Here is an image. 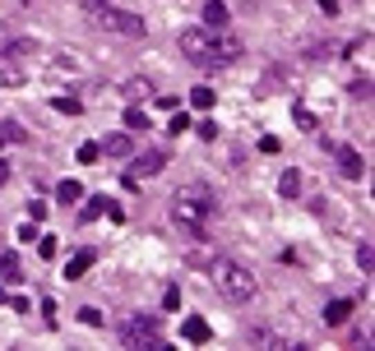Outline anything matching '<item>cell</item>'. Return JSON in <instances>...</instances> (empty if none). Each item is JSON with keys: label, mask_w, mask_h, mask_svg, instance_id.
Here are the masks:
<instances>
[{"label": "cell", "mask_w": 375, "mask_h": 351, "mask_svg": "<svg viewBox=\"0 0 375 351\" xmlns=\"http://www.w3.org/2000/svg\"><path fill=\"white\" fill-rule=\"evenodd\" d=\"M213 213H218V194L209 185H181L172 194V222L186 236H204V227L213 222Z\"/></svg>", "instance_id": "1"}, {"label": "cell", "mask_w": 375, "mask_h": 351, "mask_svg": "<svg viewBox=\"0 0 375 351\" xmlns=\"http://www.w3.org/2000/svg\"><path fill=\"white\" fill-rule=\"evenodd\" d=\"M209 282H213L218 296H222V301H232V305H246L250 296L260 291L255 273H250L246 263H236V259H209Z\"/></svg>", "instance_id": "2"}, {"label": "cell", "mask_w": 375, "mask_h": 351, "mask_svg": "<svg viewBox=\"0 0 375 351\" xmlns=\"http://www.w3.org/2000/svg\"><path fill=\"white\" fill-rule=\"evenodd\" d=\"M84 14H88V23L102 32H121V37H144V19L130 14V10H121V5H111V0H88L84 5Z\"/></svg>", "instance_id": "3"}, {"label": "cell", "mask_w": 375, "mask_h": 351, "mask_svg": "<svg viewBox=\"0 0 375 351\" xmlns=\"http://www.w3.org/2000/svg\"><path fill=\"white\" fill-rule=\"evenodd\" d=\"M176 51H181L190 65H200V70H213V65H218V37H213L209 28L176 32Z\"/></svg>", "instance_id": "4"}, {"label": "cell", "mask_w": 375, "mask_h": 351, "mask_svg": "<svg viewBox=\"0 0 375 351\" xmlns=\"http://www.w3.org/2000/svg\"><path fill=\"white\" fill-rule=\"evenodd\" d=\"M121 347L130 351H167V337H162V328H157V319H148V314H135V319L121 323Z\"/></svg>", "instance_id": "5"}, {"label": "cell", "mask_w": 375, "mask_h": 351, "mask_svg": "<svg viewBox=\"0 0 375 351\" xmlns=\"http://www.w3.org/2000/svg\"><path fill=\"white\" fill-rule=\"evenodd\" d=\"M28 70L19 65V51H0V88H23Z\"/></svg>", "instance_id": "6"}, {"label": "cell", "mask_w": 375, "mask_h": 351, "mask_svg": "<svg viewBox=\"0 0 375 351\" xmlns=\"http://www.w3.org/2000/svg\"><path fill=\"white\" fill-rule=\"evenodd\" d=\"M130 162H135V176H157V171L167 167V153H162V148H153V153H130Z\"/></svg>", "instance_id": "7"}, {"label": "cell", "mask_w": 375, "mask_h": 351, "mask_svg": "<svg viewBox=\"0 0 375 351\" xmlns=\"http://www.w3.org/2000/svg\"><path fill=\"white\" fill-rule=\"evenodd\" d=\"M93 263H97V250H79V254H70V263H65V282H79Z\"/></svg>", "instance_id": "8"}, {"label": "cell", "mask_w": 375, "mask_h": 351, "mask_svg": "<svg viewBox=\"0 0 375 351\" xmlns=\"http://www.w3.org/2000/svg\"><path fill=\"white\" fill-rule=\"evenodd\" d=\"M338 171H343V176H352V181H361V176H366V162H361L357 148H338Z\"/></svg>", "instance_id": "9"}, {"label": "cell", "mask_w": 375, "mask_h": 351, "mask_svg": "<svg viewBox=\"0 0 375 351\" xmlns=\"http://www.w3.org/2000/svg\"><path fill=\"white\" fill-rule=\"evenodd\" d=\"M181 337H186V342H209V337H213V328H209V319L190 314V319H181Z\"/></svg>", "instance_id": "10"}, {"label": "cell", "mask_w": 375, "mask_h": 351, "mask_svg": "<svg viewBox=\"0 0 375 351\" xmlns=\"http://www.w3.org/2000/svg\"><path fill=\"white\" fill-rule=\"evenodd\" d=\"M97 148H102L107 157H130V153H135V143H130V134H125V130H121V134H107Z\"/></svg>", "instance_id": "11"}, {"label": "cell", "mask_w": 375, "mask_h": 351, "mask_svg": "<svg viewBox=\"0 0 375 351\" xmlns=\"http://www.w3.org/2000/svg\"><path fill=\"white\" fill-rule=\"evenodd\" d=\"M204 28H213V32L227 28V5L222 0H204Z\"/></svg>", "instance_id": "12"}, {"label": "cell", "mask_w": 375, "mask_h": 351, "mask_svg": "<svg viewBox=\"0 0 375 351\" xmlns=\"http://www.w3.org/2000/svg\"><path fill=\"white\" fill-rule=\"evenodd\" d=\"M278 194H282V199H297V194H301V171H297V167H287V171L278 176Z\"/></svg>", "instance_id": "13"}, {"label": "cell", "mask_w": 375, "mask_h": 351, "mask_svg": "<svg viewBox=\"0 0 375 351\" xmlns=\"http://www.w3.org/2000/svg\"><path fill=\"white\" fill-rule=\"evenodd\" d=\"M352 310H357L352 301H329V305H325V323H347Z\"/></svg>", "instance_id": "14"}, {"label": "cell", "mask_w": 375, "mask_h": 351, "mask_svg": "<svg viewBox=\"0 0 375 351\" xmlns=\"http://www.w3.org/2000/svg\"><path fill=\"white\" fill-rule=\"evenodd\" d=\"M0 143H28V130L19 121H0Z\"/></svg>", "instance_id": "15"}, {"label": "cell", "mask_w": 375, "mask_h": 351, "mask_svg": "<svg viewBox=\"0 0 375 351\" xmlns=\"http://www.w3.org/2000/svg\"><path fill=\"white\" fill-rule=\"evenodd\" d=\"M241 56V37H218V65H232Z\"/></svg>", "instance_id": "16"}, {"label": "cell", "mask_w": 375, "mask_h": 351, "mask_svg": "<svg viewBox=\"0 0 375 351\" xmlns=\"http://www.w3.org/2000/svg\"><path fill=\"white\" fill-rule=\"evenodd\" d=\"M23 268H19V254H0V282H19Z\"/></svg>", "instance_id": "17"}, {"label": "cell", "mask_w": 375, "mask_h": 351, "mask_svg": "<svg viewBox=\"0 0 375 351\" xmlns=\"http://www.w3.org/2000/svg\"><path fill=\"white\" fill-rule=\"evenodd\" d=\"M213 102H218L213 88H195V92H190V107H195V111H213Z\"/></svg>", "instance_id": "18"}, {"label": "cell", "mask_w": 375, "mask_h": 351, "mask_svg": "<svg viewBox=\"0 0 375 351\" xmlns=\"http://www.w3.org/2000/svg\"><path fill=\"white\" fill-rule=\"evenodd\" d=\"M56 199L75 203V199H84V185H79V181H61V185H56Z\"/></svg>", "instance_id": "19"}, {"label": "cell", "mask_w": 375, "mask_h": 351, "mask_svg": "<svg viewBox=\"0 0 375 351\" xmlns=\"http://www.w3.org/2000/svg\"><path fill=\"white\" fill-rule=\"evenodd\" d=\"M292 121H297V130H306V134H311V130H315V111L297 102V107H292Z\"/></svg>", "instance_id": "20"}, {"label": "cell", "mask_w": 375, "mask_h": 351, "mask_svg": "<svg viewBox=\"0 0 375 351\" xmlns=\"http://www.w3.org/2000/svg\"><path fill=\"white\" fill-rule=\"evenodd\" d=\"M347 92H352V97H357V102H371V74L352 79V83H347Z\"/></svg>", "instance_id": "21"}, {"label": "cell", "mask_w": 375, "mask_h": 351, "mask_svg": "<svg viewBox=\"0 0 375 351\" xmlns=\"http://www.w3.org/2000/svg\"><path fill=\"white\" fill-rule=\"evenodd\" d=\"M79 162H84V167H93V162H97V157H102V148H97V143H93V139H88V143H79Z\"/></svg>", "instance_id": "22"}, {"label": "cell", "mask_w": 375, "mask_h": 351, "mask_svg": "<svg viewBox=\"0 0 375 351\" xmlns=\"http://www.w3.org/2000/svg\"><path fill=\"white\" fill-rule=\"evenodd\" d=\"M334 56V42H306V61H325Z\"/></svg>", "instance_id": "23"}, {"label": "cell", "mask_w": 375, "mask_h": 351, "mask_svg": "<svg viewBox=\"0 0 375 351\" xmlns=\"http://www.w3.org/2000/svg\"><path fill=\"white\" fill-rule=\"evenodd\" d=\"M357 263H361V273H371V268H375V250H371V241H361V245H357Z\"/></svg>", "instance_id": "24"}, {"label": "cell", "mask_w": 375, "mask_h": 351, "mask_svg": "<svg viewBox=\"0 0 375 351\" xmlns=\"http://www.w3.org/2000/svg\"><path fill=\"white\" fill-rule=\"evenodd\" d=\"M125 130H148V116H144L140 107H130L125 111Z\"/></svg>", "instance_id": "25"}, {"label": "cell", "mask_w": 375, "mask_h": 351, "mask_svg": "<svg viewBox=\"0 0 375 351\" xmlns=\"http://www.w3.org/2000/svg\"><path fill=\"white\" fill-rule=\"evenodd\" d=\"M56 250H61L56 236H37V254H42V259H56Z\"/></svg>", "instance_id": "26"}, {"label": "cell", "mask_w": 375, "mask_h": 351, "mask_svg": "<svg viewBox=\"0 0 375 351\" xmlns=\"http://www.w3.org/2000/svg\"><path fill=\"white\" fill-rule=\"evenodd\" d=\"M167 130H172V134H186V130H190V116H186V111H172V121H167Z\"/></svg>", "instance_id": "27"}, {"label": "cell", "mask_w": 375, "mask_h": 351, "mask_svg": "<svg viewBox=\"0 0 375 351\" xmlns=\"http://www.w3.org/2000/svg\"><path fill=\"white\" fill-rule=\"evenodd\" d=\"M51 107H56V111H65V116H79V97H56Z\"/></svg>", "instance_id": "28"}, {"label": "cell", "mask_w": 375, "mask_h": 351, "mask_svg": "<svg viewBox=\"0 0 375 351\" xmlns=\"http://www.w3.org/2000/svg\"><path fill=\"white\" fill-rule=\"evenodd\" d=\"M79 319L88 323V328H97V323H102V310H93V305H84V310H79Z\"/></svg>", "instance_id": "29"}, {"label": "cell", "mask_w": 375, "mask_h": 351, "mask_svg": "<svg viewBox=\"0 0 375 351\" xmlns=\"http://www.w3.org/2000/svg\"><path fill=\"white\" fill-rule=\"evenodd\" d=\"M42 217H47V203H42V199H32V203H28V222H42Z\"/></svg>", "instance_id": "30"}, {"label": "cell", "mask_w": 375, "mask_h": 351, "mask_svg": "<svg viewBox=\"0 0 375 351\" xmlns=\"http://www.w3.org/2000/svg\"><path fill=\"white\" fill-rule=\"evenodd\" d=\"M102 208H107V199L97 194V199H93V203H88V208H84V222H93V217H97V213H102Z\"/></svg>", "instance_id": "31"}, {"label": "cell", "mask_w": 375, "mask_h": 351, "mask_svg": "<svg viewBox=\"0 0 375 351\" xmlns=\"http://www.w3.org/2000/svg\"><path fill=\"white\" fill-rule=\"evenodd\" d=\"M37 236H42V231H37V222H23V227H19V241H37Z\"/></svg>", "instance_id": "32"}, {"label": "cell", "mask_w": 375, "mask_h": 351, "mask_svg": "<svg viewBox=\"0 0 375 351\" xmlns=\"http://www.w3.org/2000/svg\"><path fill=\"white\" fill-rule=\"evenodd\" d=\"M162 305H167V310H176V305H181V291H176V287H167V291H162Z\"/></svg>", "instance_id": "33"}, {"label": "cell", "mask_w": 375, "mask_h": 351, "mask_svg": "<svg viewBox=\"0 0 375 351\" xmlns=\"http://www.w3.org/2000/svg\"><path fill=\"white\" fill-rule=\"evenodd\" d=\"M278 148H282V143H278L273 134H265V139H260V153H278Z\"/></svg>", "instance_id": "34"}, {"label": "cell", "mask_w": 375, "mask_h": 351, "mask_svg": "<svg viewBox=\"0 0 375 351\" xmlns=\"http://www.w3.org/2000/svg\"><path fill=\"white\" fill-rule=\"evenodd\" d=\"M320 10H325V14L334 19V14H338V0H320Z\"/></svg>", "instance_id": "35"}, {"label": "cell", "mask_w": 375, "mask_h": 351, "mask_svg": "<svg viewBox=\"0 0 375 351\" xmlns=\"http://www.w3.org/2000/svg\"><path fill=\"white\" fill-rule=\"evenodd\" d=\"M10 181V162H0V185Z\"/></svg>", "instance_id": "36"}, {"label": "cell", "mask_w": 375, "mask_h": 351, "mask_svg": "<svg viewBox=\"0 0 375 351\" xmlns=\"http://www.w3.org/2000/svg\"><path fill=\"white\" fill-rule=\"evenodd\" d=\"M5 301H10V291H5V287H0V305H5Z\"/></svg>", "instance_id": "37"}]
</instances>
